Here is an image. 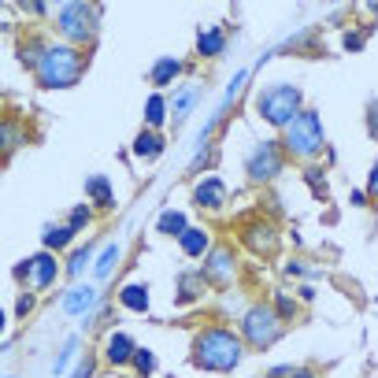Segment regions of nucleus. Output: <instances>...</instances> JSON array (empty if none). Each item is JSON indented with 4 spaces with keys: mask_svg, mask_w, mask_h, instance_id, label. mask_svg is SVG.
Returning a JSON list of instances; mask_svg holds the SVG:
<instances>
[{
    "mask_svg": "<svg viewBox=\"0 0 378 378\" xmlns=\"http://www.w3.org/2000/svg\"><path fill=\"white\" fill-rule=\"evenodd\" d=\"M241 356H245L241 337L227 327H208L197 334V342H193V367H201V371L227 374L241 363Z\"/></svg>",
    "mask_w": 378,
    "mask_h": 378,
    "instance_id": "nucleus-1",
    "label": "nucleus"
},
{
    "mask_svg": "<svg viewBox=\"0 0 378 378\" xmlns=\"http://www.w3.org/2000/svg\"><path fill=\"white\" fill-rule=\"evenodd\" d=\"M86 71V56H82V48H74V45H45V56L41 63H37V86L41 89H71L78 86V78H82Z\"/></svg>",
    "mask_w": 378,
    "mask_h": 378,
    "instance_id": "nucleus-2",
    "label": "nucleus"
},
{
    "mask_svg": "<svg viewBox=\"0 0 378 378\" xmlns=\"http://www.w3.org/2000/svg\"><path fill=\"white\" fill-rule=\"evenodd\" d=\"M282 149L297 160H311L327 149V130H323L319 112H301L297 119L282 130Z\"/></svg>",
    "mask_w": 378,
    "mask_h": 378,
    "instance_id": "nucleus-3",
    "label": "nucleus"
},
{
    "mask_svg": "<svg viewBox=\"0 0 378 378\" xmlns=\"http://www.w3.org/2000/svg\"><path fill=\"white\" fill-rule=\"evenodd\" d=\"M304 93L297 86H285V82H278V86H267L264 93L256 97V112L264 115V119L271 123V126H278V130H285L297 115H301L304 108Z\"/></svg>",
    "mask_w": 378,
    "mask_h": 378,
    "instance_id": "nucleus-4",
    "label": "nucleus"
},
{
    "mask_svg": "<svg viewBox=\"0 0 378 378\" xmlns=\"http://www.w3.org/2000/svg\"><path fill=\"white\" fill-rule=\"evenodd\" d=\"M241 337H245L252 349L275 345L278 337H282V316H278L275 308H267V304H252V308L241 316Z\"/></svg>",
    "mask_w": 378,
    "mask_h": 378,
    "instance_id": "nucleus-5",
    "label": "nucleus"
},
{
    "mask_svg": "<svg viewBox=\"0 0 378 378\" xmlns=\"http://www.w3.org/2000/svg\"><path fill=\"white\" fill-rule=\"evenodd\" d=\"M56 26L67 41H93L100 26V8L97 4H63L56 11Z\"/></svg>",
    "mask_w": 378,
    "mask_h": 378,
    "instance_id": "nucleus-6",
    "label": "nucleus"
},
{
    "mask_svg": "<svg viewBox=\"0 0 378 378\" xmlns=\"http://www.w3.org/2000/svg\"><path fill=\"white\" fill-rule=\"evenodd\" d=\"M282 149L278 141H264V145H256V152H249V160H245V175L252 182H271L275 175H282Z\"/></svg>",
    "mask_w": 378,
    "mask_h": 378,
    "instance_id": "nucleus-7",
    "label": "nucleus"
},
{
    "mask_svg": "<svg viewBox=\"0 0 378 378\" xmlns=\"http://www.w3.org/2000/svg\"><path fill=\"white\" fill-rule=\"evenodd\" d=\"M93 308H100V293H97V285H71L67 293H63V311L74 319H86V316H93Z\"/></svg>",
    "mask_w": 378,
    "mask_h": 378,
    "instance_id": "nucleus-8",
    "label": "nucleus"
},
{
    "mask_svg": "<svg viewBox=\"0 0 378 378\" xmlns=\"http://www.w3.org/2000/svg\"><path fill=\"white\" fill-rule=\"evenodd\" d=\"M234 271H238V264H234V252L230 249H212L201 267L204 282H215V285H227L234 278Z\"/></svg>",
    "mask_w": 378,
    "mask_h": 378,
    "instance_id": "nucleus-9",
    "label": "nucleus"
},
{
    "mask_svg": "<svg viewBox=\"0 0 378 378\" xmlns=\"http://www.w3.org/2000/svg\"><path fill=\"white\" fill-rule=\"evenodd\" d=\"M134 353H137V342L126 330H115V334H108V342H104V356H108V363H115V367L134 363Z\"/></svg>",
    "mask_w": 378,
    "mask_h": 378,
    "instance_id": "nucleus-10",
    "label": "nucleus"
},
{
    "mask_svg": "<svg viewBox=\"0 0 378 378\" xmlns=\"http://www.w3.org/2000/svg\"><path fill=\"white\" fill-rule=\"evenodd\" d=\"M56 275H60V264H56V256H52L48 249L30 256V278L26 282H30L34 290H48V285L56 282Z\"/></svg>",
    "mask_w": 378,
    "mask_h": 378,
    "instance_id": "nucleus-11",
    "label": "nucleus"
},
{
    "mask_svg": "<svg viewBox=\"0 0 378 378\" xmlns=\"http://www.w3.org/2000/svg\"><path fill=\"white\" fill-rule=\"evenodd\" d=\"M193 204L197 208H223L227 204V182L223 178H204L193 189Z\"/></svg>",
    "mask_w": 378,
    "mask_h": 378,
    "instance_id": "nucleus-12",
    "label": "nucleus"
},
{
    "mask_svg": "<svg viewBox=\"0 0 378 378\" xmlns=\"http://www.w3.org/2000/svg\"><path fill=\"white\" fill-rule=\"evenodd\" d=\"M245 245H249L252 252H275L278 234L271 223H252V227H245Z\"/></svg>",
    "mask_w": 378,
    "mask_h": 378,
    "instance_id": "nucleus-13",
    "label": "nucleus"
},
{
    "mask_svg": "<svg viewBox=\"0 0 378 378\" xmlns=\"http://www.w3.org/2000/svg\"><path fill=\"white\" fill-rule=\"evenodd\" d=\"M149 285L145 282H126L123 290H119V304L126 308V311H137V316H145L149 311Z\"/></svg>",
    "mask_w": 378,
    "mask_h": 378,
    "instance_id": "nucleus-14",
    "label": "nucleus"
},
{
    "mask_svg": "<svg viewBox=\"0 0 378 378\" xmlns=\"http://www.w3.org/2000/svg\"><path fill=\"white\" fill-rule=\"evenodd\" d=\"M134 156L137 160H145V163H152V160H160L163 156V137L156 134V130H141V134L134 137Z\"/></svg>",
    "mask_w": 378,
    "mask_h": 378,
    "instance_id": "nucleus-15",
    "label": "nucleus"
},
{
    "mask_svg": "<svg viewBox=\"0 0 378 378\" xmlns=\"http://www.w3.org/2000/svg\"><path fill=\"white\" fill-rule=\"evenodd\" d=\"M182 74V60H175V56H160L149 67V82L152 86H171L175 78Z\"/></svg>",
    "mask_w": 378,
    "mask_h": 378,
    "instance_id": "nucleus-16",
    "label": "nucleus"
},
{
    "mask_svg": "<svg viewBox=\"0 0 378 378\" xmlns=\"http://www.w3.org/2000/svg\"><path fill=\"white\" fill-rule=\"evenodd\" d=\"M86 197L93 201L97 208H112V204H115L112 182L104 178V175H89V178H86Z\"/></svg>",
    "mask_w": 378,
    "mask_h": 378,
    "instance_id": "nucleus-17",
    "label": "nucleus"
},
{
    "mask_svg": "<svg viewBox=\"0 0 378 378\" xmlns=\"http://www.w3.org/2000/svg\"><path fill=\"white\" fill-rule=\"evenodd\" d=\"M227 48V34L219 30V26H204V30L197 34V52L201 56H223Z\"/></svg>",
    "mask_w": 378,
    "mask_h": 378,
    "instance_id": "nucleus-18",
    "label": "nucleus"
},
{
    "mask_svg": "<svg viewBox=\"0 0 378 378\" xmlns=\"http://www.w3.org/2000/svg\"><path fill=\"white\" fill-rule=\"evenodd\" d=\"M119 256H123V245H119V241L104 245V252L93 259V278H97V282H104V278H108L112 271L119 267Z\"/></svg>",
    "mask_w": 378,
    "mask_h": 378,
    "instance_id": "nucleus-19",
    "label": "nucleus"
},
{
    "mask_svg": "<svg viewBox=\"0 0 378 378\" xmlns=\"http://www.w3.org/2000/svg\"><path fill=\"white\" fill-rule=\"evenodd\" d=\"M208 245H212V241H208V230H201V227H189V230L178 238V249L186 252V256H193V259L204 256V252H208Z\"/></svg>",
    "mask_w": 378,
    "mask_h": 378,
    "instance_id": "nucleus-20",
    "label": "nucleus"
},
{
    "mask_svg": "<svg viewBox=\"0 0 378 378\" xmlns=\"http://www.w3.org/2000/svg\"><path fill=\"white\" fill-rule=\"evenodd\" d=\"M167 112H171L167 97H163V93H152V97L145 100V126H149V130H160V126L167 123Z\"/></svg>",
    "mask_w": 378,
    "mask_h": 378,
    "instance_id": "nucleus-21",
    "label": "nucleus"
},
{
    "mask_svg": "<svg viewBox=\"0 0 378 378\" xmlns=\"http://www.w3.org/2000/svg\"><path fill=\"white\" fill-rule=\"evenodd\" d=\"M156 230L160 234H167V238H182V234L189 230V219H186V212H163L160 219H156Z\"/></svg>",
    "mask_w": 378,
    "mask_h": 378,
    "instance_id": "nucleus-22",
    "label": "nucleus"
},
{
    "mask_svg": "<svg viewBox=\"0 0 378 378\" xmlns=\"http://www.w3.org/2000/svg\"><path fill=\"white\" fill-rule=\"evenodd\" d=\"M41 241H45V249L48 252H60V249H67V245L74 241V230L71 227H45V234H41Z\"/></svg>",
    "mask_w": 378,
    "mask_h": 378,
    "instance_id": "nucleus-23",
    "label": "nucleus"
},
{
    "mask_svg": "<svg viewBox=\"0 0 378 378\" xmlns=\"http://www.w3.org/2000/svg\"><path fill=\"white\" fill-rule=\"evenodd\" d=\"M204 293V275L197 271V275H182L178 278V301L186 304V301H197V297Z\"/></svg>",
    "mask_w": 378,
    "mask_h": 378,
    "instance_id": "nucleus-24",
    "label": "nucleus"
},
{
    "mask_svg": "<svg viewBox=\"0 0 378 378\" xmlns=\"http://www.w3.org/2000/svg\"><path fill=\"white\" fill-rule=\"evenodd\" d=\"M197 97H201V89H197V86H186V89H182V93L175 97V104H171V115H175V123H182V119H186V115H189V108L197 104Z\"/></svg>",
    "mask_w": 378,
    "mask_h": 378,
    "instance_id": "nucleus-25",
    "label": "nucleus"
},
{
    "mask_svg": "<svg viewBox=\"0 0 378 378\" xmlns=\"http://www.w3.org/2000/svg\"><path fill=\"white\" fill-rule=\"evenodd\" d=\"M86 267H93V249H89V245H86V249H74V252H71V259H67V275H71V278H82Z\"/></svg>",
    "mask_w": 378,
    "mask_h": 378,
    "instance_id": "nucleus-26",
    "label": "nucleus"
},
{
    "mask_svg": "<svg viewBox=\"0 0 378 378\" xmlns=\"http://www.w3.org/2000/svg\"><path fill=\"white\" fill-rule=\"evenodd\" d=\"M89 223H93V212H89L86 204H74V208H71V215H67V227H71L74 234H82Z\"/></svg>",
    "mask_w": 378,
    "mask_h": 378,
    "instance_id": "nucleus-27",
    "label": "nucleus"
},
{
    "mask_svg": "<svg viewBox=\"0 0 378 378\" xmlns=\"http://www.w3.org/2000/svg\"><path fill=\"white\" fill-rule=\"evenodd\" d=\"M74 356H78V337H67V345H63V353L56 356V363H52V371L56 374H63L74 363Z\"/></svg>",
    "mask_w": 378,
    "mask_h": 378,
    "instance_id": "nucleus-28",
    "label": "nucleus"
},
{
    "mask_svg": "<svg viewBox=\"0 0 378 378\" xmlns=\"http://www.w3.org/2000/svg\"><path fill=\"white\" fill-rule=\"evenodd\" d=\"M134 371L141 378H149L156 371V353H152V349H137V353H134Z\"/></svg>",
    "mask_w": 378,
    "mask_h": 378,
    "instance_id": "nucleus-29",
    "label": "nucleus"
},
{
    "mask_svg": "<svg viewBox=\"0 0 378 378\" xmlns=\"http://www.w3.org/2000/svg\"><path fill=\"white\" fill-rule=\"evenodd\" d=\"M304 178H308V186H311V193H316V197H327V178H323L319 167H308Z\"/></svg>",
    "mask_w": 378,
    "mask_h": 378,
    "instance_id": "nucleus-30",
    "label": "nucleus"
},
{
    "mask_svg": "<svg viewBox=\"0 0 378 378\" xmlns=\"http://www.w3.org/2000/svg\"><path fill=\"white\" fill-rule=\"evenodd\" d=\"M275 304H278L275 311H278V316H282V323L297 316V301H293V297H290V293H275Z\"/></svg>",
    "mask_w": 378,
    "mask_h": 378,
    "instance_id": "nucleus-31",
    "label": "nucleus"
},
{
    "mask_svg": "<svg viewBox=\"0 0 378 378\" xmlns=\"http://www.w3.org/2000/svg\"><path fill=\"white\" fill-rule=\"evenodd\" d=\"M367 134L378 141V97L367 100Z\"/></svg>",
    "mask_w": 378,
    "mask_h": 378,
    "instance_id": "nucleus-32",
    "label": "nucleus"
},
{
    "mask_svg": "<svg viewBox=\"0 0 378 378\" xmlns=\"http://www.w3.org/2000/svg\"><path fill=\"white\" fill-rule=\"evenodd\" d=\"M363 41H367V37H363V34H356V30H349V34L342 37L345 52H360V48H363Z\"/></svg>",
    "mask_w": 378,
    "mask_h": 378,
    "instance_id": "nucleus-33",
    "label": "nucleus"
},
{
    "mask_svg": "<svg viewBox=\"0 0 378 378\" xmlns=\"http://www.w3.org/2000/svg\"><path fill=\"white\" fill-rule=\"evenodd\" d=\"M30 311H34V293H22L19 304H15V316L22 319V316H30Z\"/></svg>",
    "mask_w": 378,
    "mask_h": 378,
    "instance_id": "nucleus-34",
    "label": "nucleus"
},
{
    "mask_svg": "<svg viewBox=\"0 0 378 378\" xmlns=\"http://www.w3.org/2000/svg\"><path fill=\"white\" fill-rule=\"evenodd\" d=\"M285 275H290V278H301V275H311V278H316V271H308L304 264H285Z\"/></svg>",
    "mask_w": 378,
    "mask_h": 378,
    "instance_id": "nucleus-35",
    "label": "nucleus"
},
{
    "mask_svg": "<svg viewBox=\"0 0 378 378\" xmlns=\"http://www.w3.org/2000/svg\"><path fill=\"white\" fill-rule=\"evenodd\" d=\"M349 204H353V208H367V189H353V193H349Z\"/></svg>",
    "mask_w": 378,
    "mask_h": 378,
    "instance_id": "nucleus-36",
    "label": "nucleus"
},
{
    "mask_svg": "<svg viewBox=\"0 0 378 378\" xmlns=\"http://www.w3.org/2000/svg\"><path fill=\"white\" fill-rule=\"evenodd\" d=\"M367 197H374V201H378V160H374V167H371V178H367Z\"/></svg>",
    "mask_w": 378,
    "mask_h": 378,
    "instance_id": "nucleus-37",
    "label": "nucleus"
},
{
    "mask_svg": "<svg viewBox=\"0 0 378 378\" xmlns=\"http://www.w3.org/2000/svg\"><path fill=\"white\" fill-rule=\"evenodd\" d=\"M89 374H93V360H82V363H78V367H74V378H89Z\"/></svg>",
    "mask_w": 378,
    "mask_h": 378,
    "instance_id": "nucleus-38",
    "label": "nucleus"
},
{
    "mask_svg": "<svg viewBox=\"0 0 378 378\" xmlns=\"http://www.w3.org/2000/svg\"><path fill=\"white\" fill-rule=\"evenodd\" d=\"M15 278H30V259H22V264L15 267Z\"/></svg>",
    "mask_w": 378,
    "mask_h": 378,
    "instance_id": "nucleus-39",
    "label": "nucleus"
},
{
    "mask_svg": "<svg viewBox=\"0 0 378 378\" xmlns=\"http://www.w3.org/2000/svg\"><path fill=\"white\" fill-rule=\"evenodd\" d=\"M22 11H30V15H45L48 8L45 4H22Z\"/></svg>",
    "mask_w": 378,
    "mask_h": 378,
    "instance_id": "nucleus-40",
    "label": "nucleus"
},
{
    "mask_svg": "<svg viewBox=\"0 0 378 378\" xmlns=\"http://www.w3.org/2000/svg\"><path fill=\"white\" fill-rule=\"evenodd\" d=\"M297 293H301V301H316V290H311V285H301Z\"/></svg>",
    "mask_w": 378,
    "mask_h": 378,
    "instance_id": "nucleus-41",
    "label": "nucleus"
},
{
    "mask_svg": "<svg viewBox=\"0 0 378 378\" xmlns=\"http://www.w3.org/2000/svg\"><path fill=\"white\" fill-rule=\"evenodd\" d=\"M290 378H316V371H308V367H293Z\"/></svg>",
    "mask_w": 378,
    "mask_h": 378,
    "instance_id": "nucleus-42",
    "label": "nucleus"
},
{
    "mask_svg": "<svg viewBox=\"0 0 378 378\" xmlns=\"http://www.w3.org/2000/svg\"><path fill=\"white\" fill-rule=\"evenodd\" d=\"M293 374V367H275V371H271V378H290Z\"/></svg>",
    "mask_w": 378,
    "mask_h": 378,
    "instance_id": "nucleus-43",
    "label": "nucleus"
},
{
    "mask_svg": "<svg viewBox=\"0 0 378 378\" xmlns=\"http://www.w3.org/2000/svg\"><path fill=\"white\" fill-rule=\"evenodd\" d=\"M371 11H374V15H378V4H371Z\"/></svg>",
    "mask_w": 378,
    "mask_h": 378,
    "instance_id": "nucleus-44",
    "label": "nucleus"
},
{
    "mask_svg": "<svg viewBox=\"0 0 378 378\" xmlns=\"http://www.w3.org/2000/svg\"><path fill=\"white\" fill-rule=\"evenodd\" d=\"M134 378H141V374H134Z\"/></svg>",
    "mask_w": 378,
    "mask_h": 378,
    "instance_id": "nucleus-45",
    "label": "nucleus"
}]
</instances>
